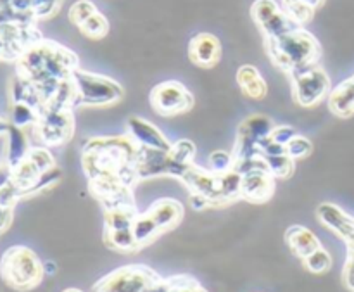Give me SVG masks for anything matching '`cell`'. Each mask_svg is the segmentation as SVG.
I'll list each match as a JSON object with an SVG mask.
<instances>
[{"mask_svg": "<svg viewBox=\"0 0 354 292\" xmlns=\"http://www.w3.org/2000/svg\"><path fill=\"white\" fill-rule=\"evenodd\" d=\"M76 86V107H104L123 99V86L109 76L78 68L73 73Z\"/></svg>", "mask_w": 354, "mask_h": 292, "instance_id": "5b68a950", "label": "cell"}, {"mask_svg": "<svg viewBox=\"0 0 354 292\" xmlns=\"http://www.w3.org/2000/svg\"><path fill=\"white\" fill-rule=\"evenodd\" d=\"M251 17L261 31L263 40L277 38L297 28V24L275 0H254L251 6Z\"/></svg>", "mask_w": 354, "mask_h": 292, "instance_id": "8fae6325", "label": "cell"}, {"mask_svg": "<svg viewBox=\"0 0 354 292\" xmlns=\"http://www.w3.org/2000/svg\"><path fill=\"white\" fill-rule=\"evenodd\" d=\"M263 42H265L266 54L272 64L287 75L320 64V42L303 26H297L280 37Z\"/></svg>", "mask_w": 354, "mask_h": 292, "instance_id": "3957f363", "label": "cell"}, {"mask_svg": "<svg viewBox=\"0 0 354 292\" xmlns=\"http://www.w3.org/2000/svg\"><path fill=\"white\" fill-rule=\"evenodd\" d=\"M275 192V176L268 172L242 176L241 199L249 203H265Z\"/></svg>", "mask_w": 354, "mask_h": 292, "instance_id": "2e32d148", "label": "cell"}, {"mask_svg": "<svg viewBox=\"0 0 354 292\" xmlns=\"http://www.w3.org/2000/svg\"><path fill=\"white\" fill-rule=\"evenodd\" d=\"M286 149H287V156L296 161V159L308 158V156L313 152V144H311L306 137H303V135L297 134L296 137H294L292 140L286 145Z\"/></svg>", "mask_w": 354, "mask_h": 292, "instance_id": "d590c367", "label": "cell"}, {"mask_svg": "<svg viewBox=\"0 0 354 292\" xmlns=\"http://www.w3.org/2000/svg\"><path fill=\"white\" fill-rule=\"evenodd\" d=\"M131 232H133V237L137 241L138 248H144V246L151 244L158 235H161L156 221L147 213L137 215L133 225H131Z\"/></svg>", "mask_w": 354, "mask_h": 292, "instance_id": "cb8c5ba5", "label": "cell"}, {"mask_svg": "<svg viewBox=\"0 0 354 292\" xmlns=\"http://www.w3.org/2000/svg\"><path fill=\"white\" fill-rule=\"evenodd\" d=\"M78 68L80 59L75 52L47 38L28 47L16 61L17 75L35 85L68 80Z\"/></svg>", "mask_w": 354, "mask_h": 292, "instance_id": "7a4b0ae2", "label": "cell"}, {"mask_svg": "<svg viewBox=\"0 0 354 292\" xmlns=\"http://www.w3.org/2000/svg\"><path fill=\"white\" fill-rule=\"evenodd\" d=\"M44 272H45V275H54V273L57 272V266H55V263H52V262H45Z\"/></svg>", "mask_w": 354, "mask_h": 292, "instance_id": "ee69618b", "label": "cell"}, {"mask_svg": "<svg viewBox=\"0 0 354 292\" xmlns=\"http://www.w3.org/2000/svg\"><path fill=\"white\" fill-rule=\"evenodd\" d=\"M303 265L311 273H325L332 266V256L324 248H318L317 251L310 253L306 258H303Z\"/></svg>", "mask_w": 354, "mask_h": 292, "instance_id": "f1b7e54d", "label": "cell"}, {"mask_svg": "<svg viewBox=\"0 0 354 292\" xmlns=\"http://www.w3.org/2000/svg\"><path fill=\"white\" fill-rule=\"evenodd\" d=\"M145 213L156 221L159 232L165 234V232L171 230V228H175L176 225L182 221L183 204L176 199H168V197H165V199L154 201Z\"/></svg>", "mask_w": 354, "mask_h": 292, "instance_id": "ac0fdd59", "label": "cell"}, {"mask_svg": "<svg viewBox=\"0 0 354 292\" xmlns=\"http://www.w3.org/2000/svg\"><path fill=\"white\" fill-rule=\"evenodd\" d=\"M292 97L301 107H315L328 97L332 90L330 76L320 64L289 75Z\"/></svg>", "mask_w": 354, "mask_h": 292, "instance_id": "52a82bcc", "label": "cell"}, {"mask_svg": "<svg viewBox=\"0 0 354 292\" xmlns=\"http://www.w3.org/2000/svg\"><path fill=\"white\" fill-rule=\"evenodd\" d=\"M275 128L273 121L270 118L263 116V114H252V116L245 118L237 130V140H235L234 147V158L244 159V158H254L259 156V142L263 138L270 137Z\"/></svg>", "mask_w": 354, "mask_h": 292, "instance_id": "7c38bea8", "label": "cell"}, {"mask_svg": "<svg viewBox=\"0 0 354 292\" xmlns=\"http://www.w3.org/2000/svg\"><path fill=\"white\" fill-rule=\"evenodd\" d=\"M190 206L196 211H203L206 210V208H211V203L206 197L199 196V194H190Z\"/></svg>", "mask_w": 354, "mask_h": 292, "instance_id": "7bdbcfd3", "label": "cell"}, {"mask_svg": "<svg viewBox=\"0 0 354 292\" xmlns=\"http://www.w3.org/2000/svg\"><path fill=\"white\" fill-rule=\"evenodd\" d=\"M317 217L328 230L334 232L342 241H348L354 234V218L332 203H322L317 210Z\"/></svg>", "mask_w": 354, "mask_h": 292, "instance_id": "e0dca14e", "label": "cell"}, {"mask_svg": "<svg viewBox=\"0 0 354 292\" xmlns=\"http://www.w3.org/2000/svg\"><path fill=\"white\" fill-rule=\"evenodd\" d=\"M7 158L6 163L9 166H17L23 159L28 158V152H30L31 145L28 142L26 135H24L23 128L14 127L12 123H9L7 127Z\"/></svg>", "mask_w": 354, "mask_h": 292, "instance_id": "44dd1931", "label": "cell"}, {"mask_svg": "<svg viewBox=\"0 0 354 292\" xmlns=\"http://www.w3.org/2000/svg\"><path fill=\"white\" fill-rule=\"evenodd\" d=\"M138 145L130 135L93 137L82 147V166L90 182V190L106 208L135 204L131 187L138 176L135 172Z\"/></svg>", "mask_w": 354, "mask_h": 292, "instance_id": "6da1fadb", "label": "cell"}, {"mask_svg": "<svg viewBox=\"0 0 354 292\" xmlns=\"http://www.w3.org/2000/svg\"><path fill=\"white\" fill-rule=\"evenodd\" d=\"M104 242L109 249L120 253H133L137 251L138 244L133 237L131 228H123V230H111L104 232Z\"/></svg>", "mask_w": 354, "mask_h": 292, "instance_id": "d4e9b609", "label": "cell"}, {"mask_svg": "<svg viewBox=\"0 0 354 292\" xmlns=\"http://www.w3.org/2000/svg\"><path fill=\"white\" fill-rule=\"evenodd\" d=\"M180 180L189 187L190 194H199V196L206 197L211 203V208L225 204L223 197H221L220 173H214L207 168L204 170L194 163Z\"/></svg>", "mask_w": 354, "mask_h": 292, "instance_id": "4fadbf2b", "label": "cell"}, {"mask_svg": "<svg viewBox=\"0 0 354 292\" xmlns=\"http://www.w3.org/2000/svg\"><path fill=\"white\" fill-rule=\"evenodd\" d=\"M62 292H82V291H78V289H66V291H62Z\"/></svg>", "mask_w": 354, "mask_h": 292, "instance_id": "c3c4849f", "label": "cell"}, {"mask_svg": "<svg viewBox=\"0 0 354 292\" xmlns=\"http://www.w3.org/2000/svg\"><path fill=\"white\" fill-rule=\"evenodd\" d=\"M0 277L14 291H31L44 280V263L26 246H12L0 258Z\"/></svg>", "mask_w": 354, "mask_h": 292, "instance_id": "277c9868", "label": "cell"}, {"mask_svg": "<svg viewBox=\"0 0 354 292\" xmlns=\"http://www.w3.org/2000/svg\"><path fill=\"white\" fill-rule=\"evenodd\" d=\"M127 131L131 137V140L138 145V147L147 149H169L171 142L165 137L161 130L151 121L144 120V118L131 116L127 121Z\"/></svg>", "mask_w": 354, "mask_h": 292, "instance_id": "9a60e30c", "label": "cell"}, {"mask_svg": "<svg viewBox=\"0 0 354 292\" xmlns=\"http://www.w3.org/2000/svg\"><path fill=\"white\" fill-rule=\"evenodd\" d=\"M62 179V172L57 168V166H54V168L47 170V172H44L40 175V179L37 180V182L33 183V187H31L30 190L26 192V197L30 196H35V194L38 192H44V190L50 189V187H54L55 183L59 182V180Z\"/></svg>", "mask_w": 354, "mask_h": 292, "instance_id": "d6a6232c", "label": "cell"}, {"mask_svg": "<svg viewBox=\"0 0 354 292\" xmlns=\"http://www.w3.org/2000/svg\"><path fill=\"white\" fill-rule=\"evenodd\" d=\"M7 127H9V123H7V121H3V120H0V134H6Z\"/></svg>", "mask_w": 354, "mask_h": 292, "instance_id": "bcb514c9", "label": "cell"}, {"mask_svg": "<svg viewBox=\"0 0 354 292\" xmlns=\"http://www.w3.org/2000/svg\"><path fill=\"white\" fill-rule=\"evenodd\" d=\"M346 244H348V249H349V253H354V234L351 235V237L348 239V241H346Z\"/></svg>", "mask_w": 354, "mask_h": 292, "instance_id": "f6af8a7d", "label": "cell"}, {"mask_svg": "<svg viewBox=\"0 0 354 292\" xmlns=\"http://www.w3.org/2000/svg\"><path fill=\"white\" fill-rule=\"evenodd\" d=\"M40 113L33 107L26 106V104L12 102V109H10V123L17 128L35 127L38 123Z\"/></svg>", "mask_w": 354, "mask_h": 292, "instance_id": "4316f807", "label": "cell"}, {"mask_svg": "<svg viewBox=\"0 0 354 292\" xmlns=\"http://www.w3.org/2000/svg\"><path fill=\"white\" fill-rule=\"evenodd\" d=\"M166 286H168V292H207L196 279L187 275L166 279Z\"/></svg>", "mask_w": 354, "mask_h": 292, "instance_id": "e575fe53", "label": "cell"}, {"mask_svg": "<svg viewBox=\"0 0 354 292\" xmlns=\"http://www.w3.org/2000/svg\"><path fill=\"white\" fill-rule=\"evenodd\" d=\"M296 135H297V131L294 130L292 127L282 125V127L273 128V131H272V135H270V137H272L275 142H279V144L287 145L290 140H292L294 137H296Z\"/></svg>", "mask_w": 354, "mask_h": 292, "instance_id": "ab89813d", "label": "cell"}, {"mask_svg": "<svg viewBox=\"0 0 354 292\" xmlns=\"http://www.w3.org/2000/svg\"><path fill=\"white\" fill-rule=\"evenodd\" d=\"M12 210L14 208L0 204V234L6 232L10 227V223H12Z\"/></svg>", "mask_w": 354, "mask_h": 292, "instance_id": "b9f144b4", "label": "cell"}, {"mask_svg": "<svg viewBox=\"0 0 354 292\" xmlns=\"http://www.w3.org/2000/svg\"><path fill=\"white\" fill-rule=\"evenodd\" d=\"M97 10L99 9H97L95 3H93L92 0H76V2L69 7L68 17L69 21L78 28L83 21L88 19V17L92 16L93 12H97Z\"/></svg>", "mask_w": 354, "mask_h": 292, "instance_id": "f546056e", "label": "cell"}, {"mask_svg": "<svg viewBox=\"0 0 354 292\" xmlns=\"http://www.w3.org/2000/svg\"><path fill=\"white\" fill-rule=\"evenodd\" d=\"M28 159H30L40 172H47V170L57 166L55 165L54 156L50 154L48 147H45V145L44 147H31L30 152H28Z\"/></svg>", "mask_w": 354, "mask_h": 292, "instance_id": "8d00e7d4", "label": "cell"}, {"mask_svg": "<svg viewBox=\"0 0 354 292\" xmlns=\"http://www.w3.org/2000/svg\"><path fill=\"white\" fill-rule=\"evenodd\" d=\"M64 0H31V12L35 19H50L61 10Z\"/></svg>", "mask_w": 354, "mask_h": 292, "instance_id": "4dcf8cb0", "label": "cell"}, {"mask_svg": "<svg viewBox=\"0 0 354 292\" xmlns=\"http://www.w3.org/2000/svg\"><path fill=\"white\" fill-rule=\"evenodd\" d=\"M2 54H3V40L2 37H0V59H2Z\"/></svg>", "mask_w": 354, "mask_h": 292, "instance_id": "7dc6e473", "label": "cell"}, {"mask_svg": "<svg viewBox=\"0 0 354 292\" xmlns=\"http://www.w3.org/2000/svg\"><path fill=\"white\" fill-rule=\"evenodd\" d=\"M151 106L161 116H178L189 113L194 107V95L183 83L176 80L161 82L151 90Z\"/></svg>", "mask_w": 354, "mask_h": 292, "instance_id": "30bf717a", "label": "cell"}, {"mask_svg": "<svg viewBox=\"0 0 354 292\" xmlns=\"http://www.w3.org/2000/svg\"><path fill=\"white\" fill-rule=\"evenodd\" d=\"M241 90H242V93L248 97V99L261 100V99H265L266 93H268V85H266V82L263 80V76H259L258 80L248 83V85L242 86Z\"/></svg>", "mask_w": 354, "mask_h": 292, "instance_id": "74e56055", "label": "cell"}, {"mask_svg": "<svg viewBox=\"0 0 354 292\" xmlns=\"http://www.w3.org/2000/svg\"><path fill=\"white\" fill-rule=\"evenodd\" d=\"M234 170L244 176V175H251V173L268 172V165H266V161L263 159V156H254V158L235 159Z\"/></svg>", "mask_w": 354, "mask_h": 292, "instance_id": "836d02e7", "label": "cell"}, {"mask_svg": "<svg viewBox=\"0 0 354 292\" xmlns=\"http://www.w3.org/2000/svg\"><path fill=\"white\" fill-rule=\"evenodd\" d=\"M78 30L83 37L90 38V40H102L109 33V21L100 10H97L88 19L80 24Z\"/></svg>", "mask_w": 354, "mask_h": 292, "instance_id": "484cf974", "label": "cell"}, {"mask_svg": "<svg viewBox=\"0 0 354 292\" xmlns=\"http://www.w3.org/2000/svg\"><path fill=\"white\" fill-rule=\"evenodd\" d=\"M37 137L45 147H61L68 144L75 135V116L73 109L45 107L35 125Z\"/></svg>", "mask_w": 354, "mask_h": 292, "instance_id": "9c48e42d", "label": "cell"}, {"mask_svg": "<svg viewBox=\"0 0 354 292\" xmlns=\"http://www.w3.org/2000/svg\"><path fill=\"white\" fill-rule=\"evenodd\" d=\"M342 279L348 289L354 292V253H348V262H346L344 270H342Z\"/></svg>", "mask_w": 354, "mask_h": 292, "instance_id": "60d3db41", "label": "cell"}, {"mask_svg": "<svg viewBox=\"0 0 354 292\" xmlns=\"http://www.w3.org/2000/svg\"><path fill=\"white\" fill-rule=\"evenodd\" d=\"M137 215L138 213L135 204H121V206L106 208V211H104V225H106L104 232L131 228Z\"/></svg>", "mask_w": 354, "mask_h": 292, "instance_id": "7402d4cb", "label": "cell"}, {"mask_svg": "<svg viewBox=\"0 0 354 292\" xmlns=\"http://www.w3.org/2000/svg\"><path fill=\"white\" fill-rule=\"evenodd\" d=\"M324 3L325 0H282L283 10L289 14V17L297 26L310 23Z\"/></svg>", "mask_w": 354, "mask_h": 292, "instance_id": "603a6c76", "label": "cell"}, {"mask_svg": "<svg viewBox=\"0 0 354 292\" xmlns=\"http://www.w3.org/2000/svg\"><path fill=\"white\" fill-rule=\"evenodd\" d=\"M161 277L145 265H127L113 270L93 286V292H149Z\"/></svg>", "mask_w": 354, "mask_h": 292, "instance_id": "8992f818", "label": "cell"}, {"mask_svg": "<svg viewBox=\"0 0 354 292\" xmlns=\"http://www.w3.org/2000/svg\"><path fill=\"white\" fill-rule=\"evenodd\" d=\"M263 159L268 165V172L272 173L275 179H287L292 175L294 170V159H290L287 154L280 156H263Z\"/></svg>", "mask_w": 354, "mask_h": 292, "instance_id": "83f0119b", "label": "cell"}, {"mask_svg": "<svg viewBox=\"0 0 354 292\" xmlns=\"http://www.w3.org/2000/svg\"><path fill=\"white\" fill-rule=\"evenodd\" d=\"M328 109L339 118H349L354 114V76L339 83L327 97Z\"/></svg>", "mask_w": 354, "mask_h": 292, "instance_id": "d6986e66", "label": "cell"}, {"mask_svg": "<svg viewBox=\"0 0 354 292\" xmlns=\"http://www.w3.org/2000/svg\"><path fill=\"white\" fill-rule=\"evenodd\" d=\"M190 166L183 165L175 152L169 149H147L138 147L135 172L138 180L156 179V176H176L182 179Z\"/></svg>", "mask_w": 354, "mask_h": 292, "instance_id": "ba28073f", "label": "cell"}, {"mask_svg": "<svg viewBox=\"0 0 354 292\" xmlns=\"http://www.w3.org/2000/svg\"><path fill=\"white\" fill-rule=\"evenodd\" d=\"M286 242L290 248V251L301 259L306 258L310 253L317 251L318 248H322L317 235H315L310 228L303 227V225H292V227L287 228Z\"/></svg>", "mask_w": 354, "mask_h": 292, "instance_id": "ffe728a7", "label": "cell"}, {"mask_svg": "<svg viewBox=\"0 0 354 292\" xmlns=\"http://www.w3.org/2000/svg\"><path fill=\"white\" fill-rule=\"evenodd\" d=\"M235 158L234 154L225 151H214L211 152L209 158H207V170L214 173H227L230 170H234Z\"/></svg>", "mask_w": 354, "mask_h": 292, "instance_id": "1f68e13d", "label": "cell"}, {"mask_svg": "<svg viewBox=\"0 0 354 292\" xmlns=\"http://www.w3.org/2000/svg\"><path fill=\"white\" fill-rule=\"evenodd\" d=\"M353 76H354V75H353Z\"/></svg>", "mask_w": 354, "mask_h": 292, "instance_id": "681fc988", "label": "cell"}, {"mask_svg": "<svg viewBox=\"0 0 354 292\" xmlns=\"http://www.w3.org/2000/svg\"><path fill=\"white\" fill-rule=\"evenodd\" d=\"M259 76H261V73H259V69L256 68V66L244 64L237 69V76H235V80H237V85L242 89V86H245L248 83L258 80Z\"/></svg>", "mask_w": 354, "mask_h": 292, "instance_id": "f35d334b", "label": "cell"}, {"mask_svg": "<svg viewBox=\"0 0 354 292\" xmlns=\"http://www.w3.org/2000/svg\"><path fill=\"white\" fill-rule=\"evenodd\" d=\"M187 54H189L190 62L196 64L197 68H203V69L214 68L221 59L220 38L214 37L213 33L201 31V33L194 35V37L190 38Z\"/></svg>", "mask_w": 354, "mask_h": 292, "instance_id": "5bb4252c", "label": "cell"}]
</instances>
